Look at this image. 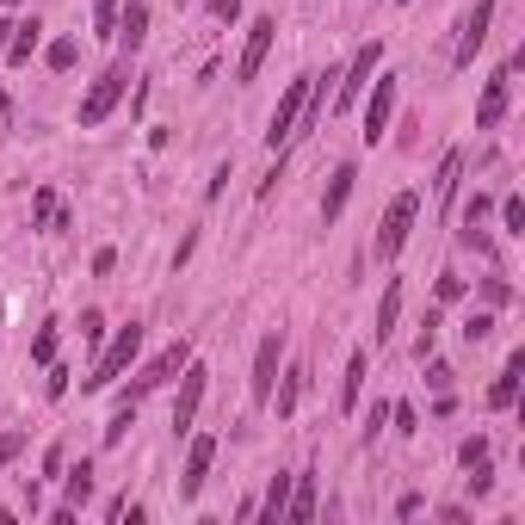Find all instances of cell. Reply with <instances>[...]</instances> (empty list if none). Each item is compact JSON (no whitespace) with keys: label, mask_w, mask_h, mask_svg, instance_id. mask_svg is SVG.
Wrapping results in <instances>:
<instances>
[{"label":"cell","mask_w":525,"mask_h":525,"mask_svg":"<svg viewBox=\"0 0 525 525\" xmlns=\"http://www.w3.org/2000/svg\"><path fill=\"white\" fill-rule=\"evenodd\" d=\"M210 13H217V19H229V25H235V19H241V0H210Z\"/></svg>","instance_id":"44"},{"label":"cell","mask_w":525,"mask_h":525,"mask_svg":"<svg viewBox=\"0 0 525 525\" xmlns=\"http://www.w3.org/2000/svg\"><path fill=\"white\" fill-rule=\"evenodd\" d=\"M204 383H210V371H204L198 359H186V365H180V402H173V433H192L198 402H204Z\"/></svg>","instance_id":"8"},{"label":"cell","mask_w":525,"mask_h":525,"mask_svg":"<svg viewBox=\"0 0 525 525\" xmlns=\"http://www.w3.org/2000/svg\"><path fill=\"white\" fill-rule=\"evenodd\" d=\"M7 7H19V0H7Z\"/></svg>","instance_id":"47"},{"label":"cell","mask_w":525,"mask_h":525,"mask_svg":"<svg viewBox=\"0 0 525 525\" xmlns=\"http://www.w3.org/2000/svg\"><path fill=\"white\" fill-rule=\"evenodd\" d=\"M68 377H75V371L50 359V377H44V396H50V402H62V396H68Z\"/></svg>","instance_id":"33"},{"label":"cell","mask_w":525,"mask_h":525,"mask_svg":"<svg viewBox=\"0 0 525 525\" xmlns=\"http://www.w3.org/2000/svg\"><path fill=\"white\" fill-rule=\"evenodd\" d=\"M488 25H495V0H476L470 19H464V38L451 50V68H476V50L488 44Z\"/></svg>","instance_id":"10"},{"label":"cell","mask_w":525,"mask_h":525,"mask_svg":"<svg viewBox=\"0 0 525 525\" xmlns=\"http://www.w3.org/2000/svg\"><path fill=\"white\" fill-rule=\"evenodd\" d=\"M464 291H470V285H464V278H458V272H439V303H458Z\"/></svg>","instance_id":"38"},{"label":"cell","mask_w":525,"mask_h":525,"mask_svg":"<svg viewBox=\"0 0 525 525\" xmlns=\"http://www.w3.org/2000/svg\"><path fill=\"white\" fill-rule=\"evenodd\" d=\"M112 38L124 44V56H136V50L149 44V7H143V0H130V7H118V31H112Z\"/></svg>","instance_id":"14"},{"label":"cell","mask_w":525,"mask_h":525,"mask_svg":"<svg viewBox=\"0 0 525 525\" xmlns=\"http://www.w3.org/2000/svg\"><path fill=\"white\" fill-rule=\"evenodd\" d=\"M297 396H303V365H291V371H285V390H278V414H291V408H297Z\"/></svg>","instance_id":"31"},{"label":"cell","mask_w":525,"mask_h":525,"mask_svg":"<svg viewBox=\"0 0 525 525\" xmlns=\"http://www.w3.org/2000/svg\"><path fill=\"white\" fill-rule=\"evenodd\" d=\"M420 217V192H396L390 210H383V223H377V260H396L408 248V229Z\"/></svg>","instance_id":"3"},{"label":"cell","mask_w":525,"mask_h":525,"mask_svg":"<svg viewBox=\"0 0 525 525\" xmlns=\"http://www.w3.org/2000/svg\"><path fill=\"white\" fill-rule=\"evenodd\" d=\"M383 68V38H371V44H359V56L346 62V75H340V87H334V105L346 112V105H359L365 99V87H371V75Z\"/></svg>","instance_id":"5"},{"label":"cell","mask_w":525,"mask_h":525,"mask_svg":"<svg viewBox=\"0 0 525 525\" xmlns=\"http://www.w3.org/2000/svg\"><path fill=\"white\" fill-rule=\"evenodd\" d=\"M427 383H433V390H451V365H439V359H427Z\"/></svg>","instance_id":"42"},{"label":"cell","mask_w":525,"mask_h":525,"mask_svg":"<svg viewBox=\"0 0 525 525\" xmlns=\"http://www.w3.org/2000/svg\"><path fill=\"white\" fill-rule=\"evenodd\" d=\"M272 38H278V19H272V13H260V19L248 25V44H241V62H235V81H241V87H248V81L260 75V62H266Z\"/></svg>","instance_id":"9"},{"label":"cell","mask_w":525,"mask_h":525,"mask_svg":"<svg viewBox=\"0 0 525 525\" xmlns=\"http://www.w3.org/2000/svg\"><path fill=\"white\" fill-rule=\"evenodd\" d=\"M50 359H56V322H44L31 334V365H50Z\"/></svg>","instance_id":"28"},{"label":"cell","mask_w":525,"mask_h":525,"mask_svg":"<svg viewBox=\"0 0 525 525\" xmlns=\"http://www.w3.org/2000/svg\"><path fill=\"white\" fill-rule=\"evenodd\" d=\"M519 377H525V353H513L507 371L488 383V408H513V402H519Z\"/></svg>","instance_id":"16"},{"label":"cell","mask_w":525,"mask_h":525,"mask_svg":"<svg viewBox=\"0 0 525 525\" xmlns=\"http://www.w3.org/2000/svg\"><path fill=\"white\" fill-rule=\"evenodd\" d=\"M303 99H309V75H297V81L285 87V99H278V112H272V124H266V149H272V155H285V149L297 143V118H303Z\"/></svg>","instance_id":"4"},{"label":"cell","mask_w":525,"mask_h":525,"mask_svg":"<svg viewBox=\"0 0 525 525\" xmlns=\"http://www.w3.org/2000/svg\"><path fill=\"white\" fill-rule=\"evenodd\" d=\"M396 7H408V0H396Z\"/></svg>","instance_id":"48"},{"label":"cell","mask_w":525,"mask_h":525,"mask_svg":"<svg viewBox=\"0 0 525 525\" xmlns=\"http://www.w3.org/2000/svg\"><path fill=\"white\" fill-rule=\"evenodd\" d=\"M458 180H464V149H445V161H439V180H433L439 210H451V198H458Z\"/></svg>","instance_id":"17"},{"label":"cell","mask_w":525,"mask_h":525,"mask_svg":"<svg viewBox=\"0 0 525 525\" xmlns=\"http://www.w3.org/2000/svg\"><path fill=\"white\" fill-rule=\"evenodd\" d=\"M285 519H315V470H303L297 482H291V507H285Z\"/></svg>","instance_id":"22"},{"label":"cell","mask_w":525,"mask_h":525,"mask_svg":"<svg viewBox=\"0 0 525 525\" xmlns=\"http://www.w3.org/2000/svg\"><path fill=\"white\" fill-rule=\"evenodd\" d=\"M62 464H68V451H62V445H50V451H44V476H62Z\"/></svg>","instance_id":"43"},{"label":"cell","mask_w":525,"mask_h":525,"mask_svg":"<svg viewBox=\"0 0 525 525\" xmlns=\"http://www.w3.org/2000/svg\"><path fill=\"white\" fill-rule=\"evenodd\" d=\"M180 7H186V0H180Z\"/></svg>","instance_id":"49"},{"label":"cell","mask_w":525,"mask_h":525,"mask_svg":"<svg viewBox=\"0 0 525 525\" xmlns=\"http://www.w3.org/2000/svg\"><path fill=\"white\" fill-rule=\"evenodd\" d=\"M365 377H371V359H365V353H353V359H346V377H340V408H346V414L359 408V396H365Z\"/></svg>","instance_id":"18"},{"label":"cell","mask_w":525,"mask_h":525,"mask_svg":"<svg viewBox=\"0 0 525 525\" xmlns=\"http://www.w3.org/2000/svg\"><path fill=\"white\" fill-rule=\"evenodd\" d=\"M136 353H143V322H130V328H118L112 340L99 346V359H93V371L81 377V390H112V383L136 365Z\"/></svg>","instance_id":"1"},{"label":"cell","mask_w":525,"mask_h":525,"mask_svg":"<svg viewBox=\"0 0 525 525\" xmlns=\"http://www.w3.org/2000/svg\"><path fill=\"white\" fill-rule=\"evenodd\" d=\"M81 340H87V346L105 340V315H99V309H81Z\"/></svg>","instance_id":"37"},{"label":"cell","mask_w":525,"mask_h":525,"mask_svg":"<svg viewBox=\"0 0 525 525\" xmlns=\"http://www.w3.org/2000/svg\"><path fill=\"white\" fill-rule=\"evenodd\" d=\"M75 56H81V44H75V38H56V44L44 50V62L56 68V75H68V68H75Z\"/></svg>","instance_id":"26"},{"label":"cell","mask_w":525,"mask_h":525,"mask_svg":"<svg viewBox=\"0 0 525 525\" xmlns=\"http://www.w3.org/2000/svg\"><path fill=\"white\" fill-rule=\"evenodd\" d=\"M136 427V402H118V414H112V427H105V445H124V433Z\"/></svg>","instance_id":"30"},{"label":"cell","mask_w":525,"mask_h":525,"mask_svg":"<svg viewBox=\"0 0 525 525\" xmlns=\"http://www.w3.org/2000/svg\"><path fill=\"white\" fill-rule=\"evenodd\" d=\"M390 420H396V433H402V439H414V433H420V414H414V402H396V408H390Z\"/></svg>","instance_id":"35"},{"label":"cell","mask_w":525,"mask_h":525,"mask_svg":"<svg viewBox=\"0 0 525 525\" xmlns=\"http://www.w3.org/2000/svg\"><path fill=\"white\" fill-rule=\"evenodd\" d=\"M383 420H390V402L377 396V402H371V414H365V439H377V427H383Z\"/></svg>","instance_id":"40"},{"label":"cell","mask_w":525,"mask_h":525,"mask_svg":"<svg viewBox=\"0 0 525 525\" xmlns=\"http://www.w3.org/2000/svg\"><path fill=\"white\" fill-rule=\"evenodd\" d=\"M7 38H13V19H0V50H7Z\"/></svg>","instance_id":"46"},{"label":"cell","mask_w":525,"mask_h":525,"mask_svg":"<svg viewBox=\"0 0 525 525\" xmlns=\"http://www.w3.org/2000/svg\"><path fill=\"white\" fill-rule=\"evenodd\" d=\"M87 501H93V464L81 458L75 470H68V476H62V507H75V513H81Z\"/></svg>","instance_id":"20"},{"label":"cell","mask_w":525,"mask_h":525,"mask_svg":"<svg viewBox=\"0 0 525 525\" xmlns=\"http://www.w3.org/2000/svg\"><path fill=\"white\" fill-rule=\"evenodd\" d=\"M210 464H217V439H210V433H198V439H192V451H186V476H180V501H198V488H204Z\"/></svg>","instance_id":"13"},{"label":"cell","mask_w":525,"mask_h":525,"mask_svg":"<svg viewBox=\"0 0 525 525\" xmlns=\"http://www.w3.org/2000/svg\"><path fill=\"white\" fill-rule=\"evenodd\" d=\"M124 87H130V62H112V68H105V75L87 87V99H81V130H99L105 118H112L118 112V99H124Z\"/></svg>","instance_id":"2"},{"label":"cell","mask_w":525,"mask_h":525,"mask_svg":"<svg viewBox=\"0 0 525 525\" xmlns=\"http://www.w3.org/2000/svg\"><path fill=\"white\" fill-rule=\"evenodd\" d=\"M501 229H507V235H525V198H519V192L501 198Z\"/></svg>","instance_id":"27"},{"label":"cell","mask_w":525,"mask_h":525,"mask_svg":"<svg viewBox=\"0 0 525 525\" xmlns=\"http://www.w3.org/2000/svg\"><path fill=\"white\" fill-rule=\"evenodd\" d=\"M507 99H513V62L488 75V87H482V105H476V130H495V124L507 118Z\"/></svg>","instance_id":"11"},{"label":"cell","mask_w":525,"mask_h":525,"mask_svg":"<svg viewBox=\"0 0 525 525\" xmlns=\"http://www.w3.org/2000/svg\"><path fill=\"white\" fill-rule=\"evenodd\" d=\"M482 217H488V192H476V198L464 204V229H470V223H482Z\"/></svg>","instance_id":"41"},{"label":"cell","mask_w":525,"mask_h":525,"mask_svg":"<svg viewBox=\"0 0 525 525\" xmlns=\"http://www.w3.org/2000/svg\"><path fill=\"white\" fill-rule=\"evenodd\" d=\"M390 112H396V75H377V93L365 99V149L383 143V130H390Z\"/></svg>","instance_id":"12"},{"label":"cell","mask_w":525,"mask_h":525,"mask_svg":"<svg viewBox=\"0 0 525 525\" xmlns=\"http://www.w3.org/2000/svg\"><path fill=\"white\" fill-rule=\"evenodd\" d=\"M482 303H488V309L513 303V285H507V278H482Z\"/></svg>","instance_id":"36"},{"label":"cell","mask_w":525,"mask_h":525,"mask_svg":"<svg viewBox=\"0 0 525 525\" xmlns=\"http://www.w3.org/2000/svg\"><path fill=\"white\" fill-rule=\"evenodd\" d=\"M118 7H124V0H93V31H99V38H112V31H118Z\"/></svg>","instance_id":"29"},{"label":"cell","mask_w":525,"mask_h":525,"mask_svg":"<svg viewBox=\"0 0 525 525\" xmlns=\"http://www.w3.org/2000/svg\"><path fill=\"white\" fill-rule=\"evenodd\" d=\"M396 315H402V278H390V285H383V303H377V340L396 334Z\"/></svg>","instance_id":"23"},{"label":"cell","mask_w":525,"mask_h":525,"mask_svg":"<svg viewBox=\"0 0 525 525\" xmlns=\"http://www.w3.org/2000/svg\"><path fill=\"white\" fill-rule=\"evenodd\" d=\"M433 346H439V315H427V328H420V340H414V359L427 365V359H433Z\"/></svg>","instance_id":"32"},{"label":"cell","mask_w":525,"mask_h":525,"mask_svg":"<svg viewBox=\"0 0 525 525\" xmlns=\"http://www.w3.org/2000/svg\"><path fill=\"white\" fill-rule=\"evenodd\" d=\"M19 451H25V433H19V427H13V433H0V470H7Z\"/></svg>","instance_id":"39"},{"label":"cell","mask_w":525,"mask_h":525,"mask_svg":"<svg viewBox=\"0 0 525 525\" xmlns=\"http://www.w3.org/2000/svg\"><path fill=\"white\" fill-rule=\"evenodd\" d=\"M31 223H38V229H68V210H62V198L50 186L31 192Z\"/></svg>","instance_id":"19"},{"label":"cell","mask_w":525,"mask_h":525,"mask_svg":"<svg viewBox=\"0 0 525 525\" xmlns=\"http://www.w3.org/2000/svg\"><path fill=\"white\" fill-rule=\"evenodd\" d=\"M353 180H359V167H353V161H340V167H334V180H328V192H322V223H340L346 198H353Z\"/></svg>","instance_id":"15"},{"label":"cell","mask_w":525,"mask_h":525,"mask_svg":"<svg viewBox=\"0 0 525 525\" xmlns=\"http://www.w3.org/2000/svg\"><path fill=\"white\" fill-rule=\"evenodd\" d=\"M186 359H192V346H186V340H173L161 359H149L143 371H136V383H124V396H118V402H143V396H149V390H161V383H167L173 371H180Z\"/></svg>","instance_id":"6"},{"label":"cell","mask_w":525,"mask_h":525,"mask_svg":"<svg viewBox=\"0 0 525 525\" xmlns=\"http://www.w3.org/2000/svg\"><path fill=\"white\" fill-rule=\"evenodd\" d=\"M458 464H464V470H470V464H488V439H482V433H470V439L458 445Z\"/></svg>","instance_id":"34"},{"label":"cell","mask_w":525,"mask_h":525,"mask_svg":"<svg viewBox=\"0 0 525 525\" xmlns=\"http://www.w3.org/2000/svg\"><path fill=\"white\" fill-rule=\"evenodd\" d=\"M112 266H118V248H99V254H93V272H99V278L112 272Z\"/></svg>","instance_id":"45"},{"label":"cell","mask_w":525,"mask_h":525,"mask_svg":"<svg viewBox=\"0 0 525 525\" xmlns=\"http://www.w3.org/2000/svg\"><path fill=\"white\" fill-rule=\"evenodd\" d=\"M38 38H44V25H38V19H19V25H13V38H7V62L25 68L31 50H38Z\"/></svg>","instance_id":"21"},{"label":"cell","mask_w":525,"mask_h":525,"mask_svg":"<svg viewBox=\"0 0 525 525\" xmlns=\"http://www.w3.org/2000/svg\"><path fill=\"white\" fill-rule=\"evenodd\" d=\"M285 507H291V476H272V488H266V507H260V519H266V525H278V519H285Z\"/></svg>","instance_id":"24"},{"label":"cell","mask_w":525,"mask_h":525,"mask_svg":"<svg viewBox=\"0 0 525 525\" xmlns=\"http://www.w3.org/2000/svg\"><path fill=\"white\" fill-rule=\"evenodd\" d=\"M458 334H464L470 346H482L488 334H495V315H488V309H470V315H464V328H458Z\"/></svg>","instance_id":"25"},{"label":"cell","mask_w":525,"mask_h":525,"mask_svg":"<svg viewBox=\"0 0 525 525\" xmlns=\"http://www.w3.org/2000/svg\"><path fill=\"white\" fill-rule=\"evenodd\" d=\"M278 359H285V328H272V334L260 340V353H254V377H248V396H254V408H266V402H272Z\"/></svg>","instance_id":"7"}]
</instances>
